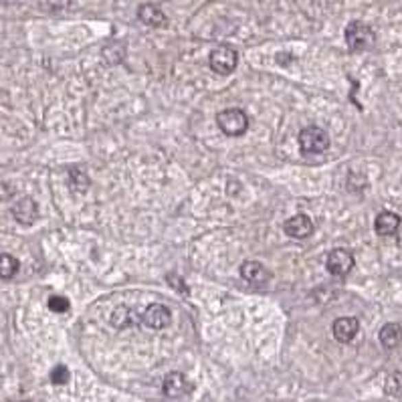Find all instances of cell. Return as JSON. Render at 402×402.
<instances>
[{
  "label": "cell",
  "mask_w": 402,
  "mask_h": 402,
  "mask_svg": "<svg viewBox=\"0 0 402 402\" xmlns=\"http://www.w3.org/2000/svg\"><path fill=\"white\" fill-rule=\"evenodd\" d=\"M300 148L303 156H317L330 148V135L317 126H307L300 132Z\"/></svg>",
  "instance_id": "obj_1"
},
{
  "label": "cell",
  "mask_w": 402,
  "mask_h": 402,
  "mask_svg": "<svg viewBox=\"0 0 402 402\" xmlns=\"http://www.w3.org/2000/svg\"><path fill=\"white\" fill-rule=\"evenodd\" d=\"M216 124L227 135L238 137V135L247 134V130H249V115L243 109L229 107V109H223L216 113Z\"/></svg>",
  "instance_id": "obj_2"
},
{
  "label": "cell",
  "mask_w": 402,
  "mask_h": 402,
  "mask_svg": "<svg viewBox=\"0 0 402 402\" xmlns=\"http://www.w3.org/2000/svg\"><path fill=\"white\" fill-rule=\"evenodd\" d=\"M374 41H376V34L372 31V27H368L362 21H352L346 27V45L354 53H360V51L370 49L374 45Z\"/></svg>",
  "instance_id": "obj_3"
},
{
  "label": "cell",
  "mask_w": 402,
  "mask_h": 402,
  "mask_svg": "<svg viewBox=\"0 0 402 402\" xmlns=\"http://www.w3.org/2000/svg\"><path fill=\"white\" fill-rule=\"evenodd\" d=\"M238 63V53L231 45H219L208 55V65L216 75H231Z\"/></svg>",
  "instance_id": "obj_4"
},
{
  "label": "cell",
  "mask_w": 402,
  "mask_h": 402,
  "mask_svg": "<svg viewBox=\"0 0 402 402\" xmlns=\"http://www.w3.org/2000/svg\"><path fill=\"white\" fill-rule=\"evenodd\" d=\"M356 265V259H354V253L352 251H348V249H334L330 255H328V259H326V269L335 275V277H344V275H348L352 269Z\"/></svg>",
  "instance_id": "obj_5"
},
{
  "label": "cell",
  "mask_w": 402,
  "mask_h": 402,
  "mask_svg": "<svg viewBox=\"0 0 402 402\" xmlns=\"http://www.w3.org/2000/svg\"><path fill=\"white\" fill-rule=\"evenodd\" d=\"M142 322L150 328V330H164L172 322V311L162 303H152L148 305V309L142 315Z\"/></svg>",
  "instance_id": "obj_6"
},
{
  "label": "cell",
  "mask_w": 402,
  "mask_h": 402,
  "mask_svg": "<svg viewBox=\"0 0 402 402\" xmlns=\"http://www.w3.org/2000/svg\"><path fill=\"white\" fill-rule=\"evenodd\" d=\"M241 277L251 285L263 287V285H269V281L273 279V273L259 261H245L241 265Z\"/></svg>",
  "instance_id": "obj_7"
},
{
  "label": "cell",
  "mask_w": 402,
  "mask_h": 402,
  "mask_svg": "<svg viewBox=\"0 0 402 402\" xmlns=\"http://www.w3.org/2000/svg\"><path fill=\"white\" fill-rule=\"evenodd\" d=\"M12 216H14L16 223L29 227L38 219V206H36V202L31 197H25V199H21V201H16L12 204Z\"/></svg>",
  "instance_id": "obj_8"
},
{
  "label": "cell",
  "mask_w": 402,
  "mask_h": 402,
  "mask_svg": "<svg viewBox=\"0 0 402 402\" xmlns=\"http://www.w3.org/2000/svg\"><path fill=\"white\" fill-rule=\"evenodd\" d=\"M332 332H334V337L337 342L350 344L358 335V332H360V322L356 317H350V315L337 317L334 322V326H332Z\"/></svg>",
  "instance_id": "obj_9"
},
{
  "label": "cell",
  "mask_w": 402,
  "mask_h": 402,
  "mask_svg": "<svg viewBox=\"0 0 402 402\" xmlns=\"http://www.w3.org/2000/svg\"><path fill=\"white\" fill-rule=\"evenodd\" d=\"M137 19L146 27H152V29H162V27H166L168 23L166 14L162 12V8L152 4V2H146V4H142L137 8Z\"/></svg>",
  "instance_id": "obj_10"
},
{
  "label": "cell",
  "mask_w": 402,
  "mask_h": 402,
  "mask_svg": "<svg viewBox=\"0 0 402 402\" xmlns=\"http://www.w3.org/2000/svg\"><path fill=\"white\" fill-rule=\"evenodd\" d=\"M162 392L168 399H182L188 392V380L182 372H170L162 382Z\"/></svg>",
  "instance_id": "obj_11"
},
{
  "label": "cell",
  "mask_w": 402,
  "mask_h": 402,
  "mask_svg": "<svg viewBox=\"0 0 402 402\" xmlns=\"http://www.w3.org/2000/svg\"><path fill=\"white\" fill-rule=\"evenodd\" d=\"M401 229V216L397 212L384 210L376 216L374 221V231L380 236H392L397 235V231Z\"/></svg>",
  "instance_id": "obj_12"
},
{
  "label": "cell",
  "mask_w": 402,
  "mask_h": 402,
  "mask_svg": "<svg viewBox=\"0 0 402 402\" xmlns=\"http://www.w3.org/2000/svg\"><path fill=\"white\" fill-rule=\"evenodd\" d=\"M285 233L291 238H307L313 233V221L307 214H295L285 223Z\"/></svg>",
  "instance_id": "obj_13"
},
{
  "label": "cell",
  "mask_w": 402,
  "mask_h": 402,
  "mask_svg": "<svg viewBox=\"0 0 402 402\" xmlns=\"http://www.w3.org/2000/svg\"><path fill=\"white\" fill-rule=\"evenodd\" d=\"M380 344L386 348V350H394L402 344V326L401 324H386L380 334H378Z\"/></svg>",
  "instance_id": "obj_14"
},
{
  "label": "cell",
  "mask_w": 402,
  "mask_h": 402,
  "mask_svg": "<svg viewBox=\"0 0 402 402\" xmlns=\"http://www.w3.org/2000/svg\"><path fill=\"white\" fill-rule=\"evenodd\" d=\"M67 182H69V188L71 190H75V192H79V194H85L87 192V188H89V176L83 172V170H79V168H73V170H69V176H67Z\"/></svg>",
  "instance_id": "obj_15"
},
{
  "label": "cell",
  "mask_w": 402,
  "mask_h": 402,
  "mask_svg": "<svg viewBox=\"0 0 402 402\" xmlns=\"http://www.w3.org/2000/svg\"><path fill=\"white\" fill-rule=\"evenodd\" d=\"M19 269H21V263H19L16 257L6 255V253L0 255V279H10V277H14V275L19 273Z\"/></svg>",
  "instance_id": "obj_16"
},
{
  "label": "cell",
  "mask_w": 402,
  "mask_h": 402,
  "mask_svg": "<svg viewBox=\"0 0 402 402\" xmlns=\"http://www.w3.org/2000/svg\"><path fill=\"white\" fill-rule=\"evenodd\" d=\"M130 315H134L128 307H118L115 311H113V315H111V324L115 326V328H128V326H132L135 320H132Z\"/></svg>",
  "instance_id": "obj_17"
},
{
  "label": "cell",
  "mask_w": 402,
  "mask_h": 402,
  "mask_svg": "<svg viewBox=\"0 0 402 402\" xmlns=\"http://www.w3.org/2000/svg\"><path fill=\"white\" fill-rule=\"evenodd\" d=\"M384 392L388 397H401L402 394V374L394 372L386 378V384H384Z\"/></svg>",
  "instance_id": "obj_18"
},
{
  "label": "cell",
  "mask_w": 402,
  "mask_h": 402,
  "mask_svg": "<svg viewBox=\"0 0 402 402\" xmlns=\"http://www.w3.org/2000/svg\"><path fill=\"white\" fill-rule=\"evenodd\" d=\"M69 378H71V374H69L67 366H63V364H59V366H55L53 372H51V382L53 384H67Z\"/></svg>",
  "instance_id": "obj_19"
},
{
  "label": "cell",
  "mask_w": 402,
  "mask_h": 402,
  "mask_svg": "<svg viewBox=\"0 0 402 402\" xmlns=\"http://www.w3.org/2000/svg\"><path fill=\"white\" fill-rule=\"evenodd\" d=\"M49 309L55 311V313H65L69 309L67 298H59V295L51 298V300H49Z\"/></svg>",
  "instance_id": "obj_20"
},
{
  "label": "cell",
  "mask_w": 402,
  "mask_h": 402,
  "mask_svg": "<svg viewBox=\"0 0 402 402\" xmlns=\"http://www.w3.org/2000/svg\"><path fill=\"white\" fill-rule=\"evenodd\" d=\"M71 2H73V0H47V6H49L51 10L59 12V10H67L69 6H71Z\"/></svg>",
  "instance_id": "obj_21"
},
{
  "label": "cell",
  "mask_w": 402,
  "mask_h": 402,
  "mask_svg": "<svg viewBox=\"0 0 402 402\" xmlns=\"http://www.w3.org/2000/svg\"><path fill=\"white\" fill-rule=\"evenodd\" d=\"M16 0H0V4H4V6H8V4H14Z\"/></svg>",
  "instance_id": "obj_22"
}]
</instances>
